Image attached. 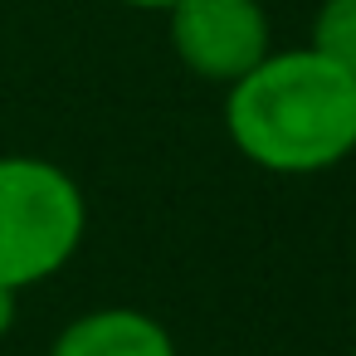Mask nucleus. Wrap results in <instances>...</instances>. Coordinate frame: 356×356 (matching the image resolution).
I'll return each instance as SVG.
<instances>
[{"label":"nucleus","mask_w":356,"mask_h":356,"mask_svg":"<svg viewBox=\"0 0 356 356\" xmlns=\"http://www.w3.org/2000/svg\"><path fill=\"white\" fill-rule=\"evenodd\" d=\"M122 6H132V10H166L171 0H122Z\"/></svg>","instance_id":"7"},{"label":"nucleus","mask_w":356,"mask_h":356,"mask_svg":"<svg viewBox=\"0 0 356 356\" xmlns=\"http://www.w3.org/2000/svg\"><path fill=\"white\" fill-rule=\"evenodd\" d=\"M307 49H317L327 64H337L341 74L356 79V0H322L312 15Z\"/></svg>","instance_id":"5"},{"label":"nucleus","mask_w":356,"mask_h":356,"mask_svg":"<svg viewBox=\"0 0 356 356\" xmlns=\"http://www.w3.org/2000/svg\"><path fill=\"white\" fill-rule=\"evenodd\" d=\"M15 288H6V283H0V337H6L10 332V322H15Z\"/></svg>","instance_id":"6"},{"label":"nucleus","mask_w":356,"mask_h":356,"mask_svg":"<svg viewBox=\"0 0 356 356\" xmlns=\"http://www.w3.org/2000/svg\"><path fill=\"white\" fill-rule=\"evenodd\" d=\"M225 132L273 176L332 171L356 152V79L317 49H268L229 83Z\"/></svg>","instance_id":"1"},{"label":"nucleus","mask_w":356,"mask_h":356,"mask_svg":"<svg viewBox=\"0 0 356 356\" xmlns=\"http://www.w3.org/2000/svg\"><path fill=\"white\" fill-rule=\"evenodd\" d=\"M88 205L79 181L44 156H0V283L35 288L83 244Z\"/></svg>","instance_id":"2"},{"label":"nucleus","mask_w":356,"mask_h":356,"mask_svg":"<svg viewBox=\"0 0 356 356\" xmlns=\"http://www.w3.org/2000/svg\"><path fill=\"white\" fill-rule=\"evenodd\" d=\"M166 15L176 59L210 83H234L268 54V15L259 0H171Z\"/></svg>","instance_id":"3"},{"label":"nucleus","mask_w":356,"mask_h":356,"mask_svg":"<svg viewBox=\"0 0 356 356\" xmlns=\"http://www.w3.org/2000/svg\"><path fill=\"white\" fill-rule=\"evenodd\" d=\"M49 356H176V341L137 307H98L74 317L54 337Z\"/></svg>","instance_id":"4"}]
</instances>
